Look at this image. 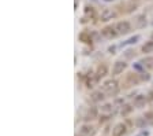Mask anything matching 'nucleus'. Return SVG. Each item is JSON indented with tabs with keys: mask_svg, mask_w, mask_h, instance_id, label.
<instances>
[{
	"mask_svg": "<svg viewBox=\"0 0 153 136\" xmlns=\"http://www.w3.org/2000/svg\"><path fill=\"white\" fill-rule=\"evenodd\" d=\"M102 36L107 37V39H114V37L118 36V32L115 30V28H112V26H107V28H104L101 30Z\"/></svg>",
	"mask_w": 153,
	"mask_h": 136,
	"instance_id": "obj_1",
	"label": "nucleus"
},
{
	"mask_svg": "<svg viewBox=\"0 0 153 136\" xmlns=\"http://www.w3.org/2000/svg\"><path fill=\"white\" fill-rule=\"evenodd\" d=\"M116 30L118 33H129L130 32V24L127 21H122L116 24Z\"/></svg>",
	"mask_w": 153,
	"mask_h": 136,
	"instance_id": "obj_2",
	"label": "nucleus"
},
{
	"mask_svg": "<svg viewBox=\"0 0 153 136\" xmlns=\"http://www.w3.org/2000/svg\"><path fill=\"white\" fill-rule=\"evenodd\" d=\"M104 89H105L107 92H110V94H112V91H116L118 89V83L115 80H108L104 83Z\"/></svg>",
	"mask_w": 153,
	"mask_h": 136,
	"instance_id": "obj_3",
	"label": "nucleus"
},
{
	"mask_svg": "<svg viewBox=\"0 0 153 136\" xmlns=\"http://www.w3.org/2000/svg\"><path fill=\"white\" fill-rule=\"evenodd\" d=\"M125 68H126V63L123 62V60H118V62H115V65H114V74H120V73L125 70Z\"/></svg>",
	"mask_w": 153,
	"mask_h": 136,
	"instance_id": "obj_4",
	"label": "nucleus"
},
{
	"mask_svg": "<svg viewBox=\"0 0 153 136\" xmlns=\"http://www.w3.org/2000/svg\"><path fill=\"white\" fill-rule=\"evenodd\" d=\"M126 132V127L123 124H118L112 131V135L114 136H123Z\"/></svg>",
	"mask_w": 153,
	"mask_h": 136,
	"instance_id": "obj_5",
	"label": "nucleus"
},
{
	"mask_svg": "<svg viewBox=\"0 0 153 136\" xmlns=\"http://www.w3.org/2000/svg\"><path fill=\"white\" fill-rule=\"evenodd\" d=\"M114 17H115V12L112 11V10H108V8H105V10H102V12H101V21L112 19Z\"/></svg>",
	"mask_w": 153,
	"mask_h": 136,
	"instance_id": "obj_6",
	"label": "nucleus"
},
{
	"mask_svg": "<svg viewBox=\"0 0 153 136\" xmlns=\"http://www.w3.org/2000/svg\"><path fill=\"white\" fill-rule=\"evenodd\" d=\"M134 104L137 106V107H142L144 104H145V96L144 95H139L135 98V100H134Z\"/></svg>",
	"mask_w": 153,
	"mask_h": 136,
	"instance_id": "obj_7",
	"label": "nucleus"
},
{
	"mask_svg": "<svg viewBox=\"0 0 153 136\" xmlns=\"http://www.w3.org/2000/svg\"><path fill=\"white\" fill-rule=\"evenodd\" d=\"M142 51L145 54H149V52H153V41H148L145 44L142 45Z\"/></svg>",
	"mask_w": 153,
	"mask_h": 136,
	"instance_id": "obj_8",
	"label": "nucleus"
},
{
	"mask_svg": "<svg viewBox=\"0 0 153 136\" xmlns=\"http://www.w3.org/2000/svg\"><path fill=\"white\" fill-rule=\"evenodd\" d=\"M107 74V66L105 65H100L97 69V77L100 78V77H104Z\"/></svg>",
	"mask_w": 153,
	"mask_h": 136,
	"instance_id": "obj_9",
	"label": "nucleus"
},
{
	"mask_svg": "<svg viewBox=\"0 0 153 136\" xmlns=\"http://www.w3.org/2000/svg\"><path fill=\"white\" fill-rule=\"evenodd\" d=\"M102 98H104V95H102L101 91L94 92L93 95H92V100H93V102H100V100H102Z\"/></svg>",
	"mask_w": 153,
	"mask_h": 136,
	"instance_id": "obj_10",
	"label": "nucleus"
},
{
	"mask_svg": "<svg viewBox=\"0 0 153 136\" xmlns=\"http://www.w3.org/2000/svg\"><path fill=\"white\" fill-rule=\"evenodd\" d=\"M81 132H82L83 135H93V133H94V129L92 128V127H88V125H85V127H82Z\"/></svg>",
	"mask_w": 153,
	"mask_h": 136,
	"instance_id": "obj_11",
	"label": "nucleus"
},
{
	"mask_svg": "<svg viewBox=\"0 0 153 136\" xmlns=\"http://www.w3.org/2000/svg\"><path fill=\"white\" fill-rule=\"evenodd\" d=\"M93 117H96V109H92V112L89 110V113H88V120H89V118L92 120Z\"/></svg>",
	"mask_w": 153,
	"mask_h": 136,
	"instance_id": "obj_12",
	"label": "nucleus"
},
{
	"mask_svg": "<svg viewBox=\"0 0 153 136\" xmlns=\"http://www.w3.org/2000/svg\"><path fill=\"white\" fill-rule=\"evenodd\" d=\"M138 39H139V36H134V37H131L130 40L126 41V44H133V43H135V41H137Z\"/></svg>",
	"mask_w": 153,
	"mask_h": 136,
	"instance_id": "obj_13",
	"label": "nucleus"
},
{
	"mask_svg": "<svg viewBox=\"0 0 153 136\" xmlns=\"http://www.w3.org/2000/svg\"><path fill=\"white\" fill-rule=\"evenodd\" d=\"M131 112V107L130 106H125V109H122V114H129Z\"/></svg>",
	"mask_w": 153,
	"mask_h": 136,
	"instance_id": "obj_14",
	"label": "nucleus"
},
{
	"mask_svg": "<svg viewBox=\"0 0 153 136\" xmlns=\"http://www.w3.org/2000/svg\"><path fill=\"white\" fill-rule=\"evenodd\" d=\"M144 124H145V122H144V120H142V118H138V120H137V125H138V127H142Z\"/></svg>",
	"mask_w": 153,
	"mask_h": 136,
	"instance_id": "obj_15",
	"label": "nucleus"
},
{
	"mask_svg": "<svg viewBox=\"0 0 153 136\" xmlns=\"http://www.w3.org/2000/svg\"><path fill=\"white\" fill-rule=\"evenodd\" d=\"M102 110H104V112H110V110H111V104H105V106L102 107Z\"/></svg>",
	"mask_w": 153,
	"mask_h": 136,
	"instance_id": "obj_16",
	"label": "nucleus"
},
{
	"mask_svg": "<svg viewBox=\"0 0 153 136\" xmlns=\"http://www.w3.org/2000/svg\"><path fill=\"white\" fill-rule=\"evenodd\" d=\"M145 117H146V118H150V117H153V114H152V113H148Z\"/></svg>",
	"mask_w": 153,
	"mask_h": 136,
	"instance_id": "obj_17",
	"label": "nucleus"
}]
</instances>
